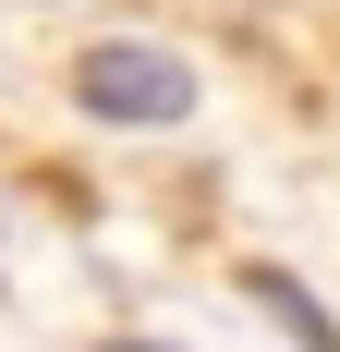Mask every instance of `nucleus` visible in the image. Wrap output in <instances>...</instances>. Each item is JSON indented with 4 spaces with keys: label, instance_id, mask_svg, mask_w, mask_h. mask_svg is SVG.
<instances>
[{
    "label": "nucleus",
    "instance_id": "f257e3e1",
    "mask_svg": "<svg viewBox=\"0 0 340 352\" xmlns=\"http://www.w3.org/2000/svg\"><path fill=\"white\" fill-rule=\"evenodd\" d=\"M73 98L98 109V122H134V134H170L182 109H195V61L182 49H146V36H109L73 61Z\"/></svg>",
    "mask_w": 340,
    "mask_h": 352
},
{
    "label": "nucleus",
    "instance_id": "f03ea898",
    "mask_svg": "<svg viewBox=\"0 0 340 352\" xmlns=\"http://www.w3.org/2000/svg\"><path fill=\"white\" fill-rule=\"evenodd\" d=\"M243 292H255V304H268V316L292 328V340H304V352H340V316H328V304H316L304 280H292V267H243Z\"/></svg>",
    "mask_w": 340,
    "mask_h": 352
},
{
    "label": "nucleus",
    "instance_id": "7ed1b4c3",
    "mask_svg": "<svg viewBox=\"0 0 340 352\" xmlns=\"http://www.w3.org/2000/svg\"><path fill=\"white\" fill-rule=\"evenodd\" d=\"M109 352H170V340H109Z\"/></svg>",
    "mask_w": 340,
    "mask_h": 352
}]
</instances>
